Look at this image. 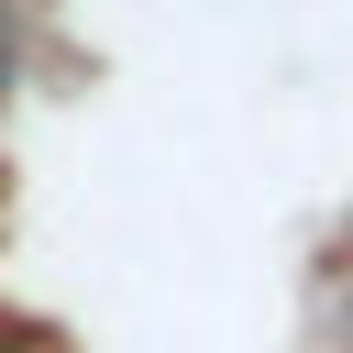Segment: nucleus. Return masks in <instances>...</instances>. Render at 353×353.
<instances>
[{"label":"nucleus","mask_w":353,"mask_h":353,"mask_svg":"<svg viewBox=\"0 0 353 353\" xmlns=\"http://www.w3.org/2000/svg\"><path fill=\"white\" fill-rule=\"evenodd\" d=\"M0 99H11V0H0Z\"/></svg>","instance_id":"nucleus-1"}]
</instances>
